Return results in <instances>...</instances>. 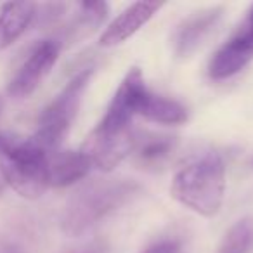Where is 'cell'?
I'll return each mask as SVG.
<instances>
[{
    "mask_svg": "<svg viewBox=\"0 0 253 253\" xmlns=\"http://www.w3.org/2000/svg\"><path fill=\"white\" fill-rule=\"evenodd\" d=\"M139 193L141 186L130 179L92 180L68 200L61 215V229L71 238L85 234L130 203Z\"/></svg>",
    "mask_w": 253,
    "mask_h": 253,
    "instance_id": "1",
    "label": "cell"
},
{
    "mask_svg": "<svg viewBox=\"0 0 253 253\" xmlns=\"http://www.w3.org/2000/svg\"><path fill=\"white\" fill-rule=\"evenodd\" d=\"M49 156L33 137L0 132V177L26 200H37L50 187Z\"/></svg>",
    "mask_w": 253,
    "mask_h": 253,
    "instance_id": "2",
    "label": "cell"
},
{
    "mask_svg": "<svg viewBox=\"0 0 253 253\" xmlns=\"http://www.w3.org/2000/svg\"><path fill=\"white\" fill-rule=\"evenodd\" d=\"M180 205L203 217L218 213L225 194V165L217 153H207L175 173L170 187Z\"/></svg>",
    "mask_w": 253,
    "mask_h": 253,
    "instance_id": "3",
    "label": "cell"
},
{
    "mask_svg": "<svg viewBox=\"0 0 253 253\" xmlns=\"http://www.w3.org/2000/svg\"><path fill=\"white\" fill-rule=\"evenodd\" d=\"M92 77V68H85L77 73L66 87L56 95L52 102L42 111L37 123V132L33 135L37 142L47 153H54L63 142L80 108L82 95L87 88Z\"/></svg>",
    "mask_w": 253,
    "mask_h": 253,
    "instance_id": "4",
    "label": "cell"
},
{
    "mask_svg": "<svg viewBox=\"0 0 253 253\" xmlns=\"http://www.w3.org/2000/svg\"><path fill=\"white\" fill-rule=\"evenodd\" d=\"M120 88L125 92L134 116H142L163 125H179L187 120V111L180 102L155 94L146 87L139 68H132L126 73Z\"/></svg>",
    "mask_w": 253,
    "mask_h": 253,
    "instance_id": "5",
    "label": "cell"
},
{
    "mask_svg": "<svg viewBox=\"0 0 253 253\" xmlns=\"http://www.w3.org/2000/svg\"><path fill=\"white\" fill-rule=\"evenodd\" d=\"M253 59V5L248 16L231 35V39L213 54L208 64L211 80H225L234 77Z\"/></svg>",
    "mask_w": 253,
    "mask_h": 253,
    "instance_id": "6",
    "label": "cell"
},
{
    "mask_svg": "<svg viewBox=\"0 0 253 253\" xmlns=\"http://www.w3.org/2000/svg\"><path fill=\"white\" fill-rule=\"evenodd\" d=\"M137 132L134 128L118 132H101L94 128L85 141L82 151L90 160V165L102 172H111L126 156L134 153L137 142Z\"/></svg>",
    "mask_w": 253,
    "mask_h": 253,
    "instance_id": "7",
    "label": "cell"
},
{
    "mask_svg": "<svg viewBox=\"0 0 253 253\" xmlns=\"http://www.w3.org/2000/svg\"><path fill=\"white\" fill-rule=\"evenodd\" d=\"M59 43L56 40H43L28 54L19 70L9 82L7 92L16 99H25L32 95L50 73L59 57Z\"/></svg>",
    "mask_w": 253,
    "mask_h": 253,
    "instance_id": "8",
    "label": "cell"
},
{
    "mask_svg": "<svg viewBox=\"0 0 253 253\" xmlns=\"http://www.w3.org/2000/svg\"><path fill=\"white\" fill-rule=\"evenodd\" d=\"M222 7H208L193 12L173 33V50L177 56L187 57L203 43L207 35L217 26L222 18Z\"/></svg>",
    "mask_w": 253,
    "mask_h": 253,
    "instance_id": "9",
    "label": "cell"
},
{
    "mask_svg": "<svg viewBox=\"0 0 253 253\" xmlns=\"http://www.w3.org/2000/svg\"><path fill=\"white\" fill-rule=\"evenodd\" d=\"M162 9V4L158 2H137L126 7L99 39V43L102 47H116L134 37L144 25H148L149 19Z\"/></svg>",
    "mask_w": 253,
    "mask_h": 253,
    "instance_id": "10",
    "label": "cell"
},
{
    "mask_svg": "<svg viewBox=\"0 0 253 253\" xmlns=\"http://www.w3.org/2000/svg\"><path fill=\"white\" fill-rule=\"evenodd\" d=\"M92 165L84 151H54L49 156V186L66 187L84 179Z\"/></svg>",
    "mask_w": 253,
    "mask_h": 253,
    "instance_id": "11",
    "label": "cell"
},
{
    "mask_svg": "<svg viewBox=\"0 0 253 253\" xmlns=\"http://www.w3.org/2000/svg\"><path fill=\"white\" fill-rule=\"evenodd\" d=\"M37 16V5L32 2H5L0 5V50L16 42Z\"/></svg>",
    "mask_w": 253,
    "mask_h": 253,
    "instance_id": "12",
    "label": "cell"
},
{
    "mask_svg": "<svg viewBox=\"0 0 253 253\" xmlns=\"http://www.w3.org/2000/svg\"><path fill=\"white\" fill-rule=\"evenodd\" d=\"M175 148V137L170 135H158V134H146L137 135L134 153L142 165L155 167L162 165Z\"/></svg>",
    "mask_w": 253,
    "mask_h": 253,
    "instance_id": "13",
    "label": "cell"
},
{
    "mask_svg": "<svg viewBox=\"0 0 253 253\" xmlns=\"http://www.w3.org/2000/svg\"><path fill=\"white\" fill-rule=\"evenodd\" d=\"M253 246V218L238 220L225 234L218 253H248Z\"/></svg>",
    "mask_w": 253,
    "mask_h": 253,
    "instance_id": "14",
    "label": "cell"
},
{
    "mask_svg": "<svg viewBox=\"0 0 253 253\" xmlns=\"http://www.w3.org/2000/svg\"><path fill=\"white\" fill-rule=\"evenodd\" d=\"M141 253H186L184 245L175 236H163L156 241L149 243Z\"/></svg>",
    "mask_w": 253,
    "mask_h": 253,
    "instance_id": "15",
    "label": "cell"
},
{
    "mask_svg": "<svg viewBox=\"0 0 253 253\" xmlns=\"http://www.w3.org/2000/svg\"><path fill=\"white\" fill-rule=\"evenodd\" d=\"M71 253H108V246L102 241H94L87 246H82V248L75 250Z\"/></svg>",
    "mask_w": 253,
    "mask_h": 253,
    "instance_id": "16",
    "label": "cell"
},
{
    "mask_svg": "<svg viewBox=\"0 0 253 253\" xmlns=\"http://www.w3.org/2000/svg\"><path fill=\"white\" fill-rule=\"evenodd\" d=\"M2 106H4V102H2V97H0V113H2Z\"/></svg>",
    "mask_w": 253,
    "mask_h": 253,
    "instance_id": "17",
    "label": "cell"
},
{
    "mask_svg": "<svg viewBox=\"0 0 253 253\" xmlns=\"http://www.w3.org/2000/svg\"><path fill=\"white\" fill-rule=\"evenodd\" d=\"M0 191H2V177H0Z\"/></svg>",
    "mask_w": 253,
    "mask_h": 253,
    "instance_id": "18",
    "label": "cell"
}]
</instances>
